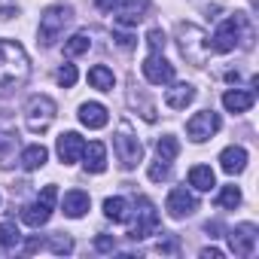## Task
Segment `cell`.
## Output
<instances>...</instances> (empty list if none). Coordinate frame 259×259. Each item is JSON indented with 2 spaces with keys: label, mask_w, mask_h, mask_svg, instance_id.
I'll use <instances>...</instances> for the list:
<instances>
[{
  "label": "cell",
  "mask_w": 259,
  "mask_h": 259,
  "mask_svg": "<svg viewBox=\"0 0 259 259\" xmlns=\"http://www.w3.org/2000/svg\"><path fill=\"white\" fill-rule=\"evenodd\" d=\"M28 73H31V64L25 49L13 40H0V92L22 85Z\"/></svg>",
  "instance_id": "obj_1"
},
{
  "label": "cell",
  "mask_w": 259,
  "mask_h": 259,
  "mask_svg": "<svg viewBox=\"0 0 259 259\" xmlns=\"http://www.w3.org/2000/svg\"><path fill=\"white\" fill-rule=\"evenodd\" d=\"M177 37H180V52L186 55V61L192 64H207V55H210V43H207V34L198 28V25H180L177 28Z\"/></svg>",
  "instance_id": "obj_2"
},
{
  "label": "cell",
  "mask_w": 259,
  "mask_h": 259,
  "mask_svg": "<svg viewBox=\"0 0 259 259\" xmlns=\"http://www.w3.org/2000/svg\"><path fill=\"white\" fill-rule=\"evenodd\" d=\"M73 22V10L70 7H49L43 16H40V43L43 46H52L61 34H64V28Z\"/></svg>",
  "instance_id": "obj_3"
},
{
  "label": "cell",
  "mask_w": 259,
  "mask_h": 259,
  "mask_svg": "<svg viewBox=\"0 0 259 259\" xmlns=\"http://www.w3.org/2000/svg\"><path fill=\"white\" fill-rule=\"evenodd\" d=\"M55 113H58V107H55V101H52V98H46V95H34V98L28 101V113H25L28 132H34V135H43L46 128L52 125Z\"/></svg>",
  "instance_id": "obj_4"
},
{
  "label": "cell",
  "mask_w": 259,
  "mask_h": 259,
  "mask_svg": "<svg viewBox=\"0 0 259 259\" xmlns=\"http://www.w3.org/2000/svg\"><path fill=\"white\" fill-rule=\"evenodd\" d=\"M55 201H58V189H55V183H49V186H43L40 198L22 210V220H25L31 229H40V226H46V223H49V217H52V207H55Z\"/></svg>",
  "instance_id": "obj_5"
},
{
  "label": "cell",
  "mask_w": 259,
  "mask_h": 259,
  "mask_svg": "<svg viewBox=\"0 0 259 259\" xmlns=\"http://www.w3.org/2000/svg\"><path fill=\"white\" fill-rule=\"evenodd\" d=\"M113 150H116V159H119V165L125 171L138 168L141 159H144V147H141V141L132 132H128V125H122V132L113 138Z\"/></svg>",
  "instance_id": "obj_6"
},
{
  "label": "cell",
  "mask_w": 259,
  "mask_h": 259,
  "mask_svg": "<svg viewBox=\"0 0 259 259\" xmlns=\"http://www.w3.org/2000/svg\"><path fill=\"white\" fill-rule=\"evenodd\" d=\"M247 25V19L241 16V13H235L232 19H226L217 31H213V43H210V49L213 52H232L238 43H241V28Z\"/></svg>",
  "instance_id": "obj_7"
},
{
  "label": "cell",
  "mask_w": 259,
  "mask_h": 259,
  "mask_svg": "<svg viewBox=\"0 0 259 259\" xmlns=\"http://www.w3.org/2000/svg\"><path fill=\"white\" fill-rule=\"evenodd\" d=\"M138 217H135V223H132V229H128V238L132 241H141V238H150L156 229H159V213H156V207H153V201L150 198H138Z\"/></svg>",
  "instance_id": "obj_8"
},
{
  "label": "cell",
  "mask_w": 259,
  "mask_h": 259,
  "mask_svg": "<svg viewBox=\"0 0 259 259\" xmlns=\"http://www.w3.org/2000/svg\"><path fill=\"white\" fill-rule=\"evenodd\" d=\"M220 116L213 113V110H201V113H195L189 122H186V135L195 141V144H204L207 138H213L217 132H220Z\"/></svg>",
  "instance_id": "obj_9"
},
{
  "label": "cell",
  "mask_w": 259,
  "mask_h": 259,
  "mask_svg": "<svg viewBox=\"0 0 259 259\" xmlns=\"http://www.w3.org/2000/svg\"><path fill=\"white\" fill-rule=\"evenodd\" d=\"M141 70H144L147 82H153V85H168V82H174V64L165 61L162 52H150V58L141 64Z\"/></svg>",
  "instance_id": "obj_10"
},
{
  "label": "cell",
  "mask_w": 259,
  "mask_h": 259,
  "mask_svg": "<svg viewBox=\"0 0 259 259\" xmlns=\"http://www.w3.org/2000/svg\"><path fill=\"white\" fill-rule=\"evenodd\" d=\"M165 210H168V217L183 220V217H189V213H195V210H198V201H195V195H192L186 186H177V189H171V192H168Z\"/></svg>",
  "instance_id": "obj_11"
},
{
  "label": "cell",
  "mask_w": 259,
  "mask_h": 259,
  "mask_svg": "<svg viewBox=\"0 0 259 259\" xmlns=\"http://www.w3.org/2000/svg\"><path fill=\"white\" fill-rule=\"evenodd\" d=\"M256 241H259V235H256L253 223H241V226H235L229 232V250L235 256H250L256 250Z\"/></svg>",
  "instance_id": "obj_12"
},
{
  "label": "cell",
  "mask_w": 259,
  "mask_h": 259,
  "mask_svg": "<svg viewBox=\"0 0 259 259\" xmlns=\"http://www.w3.org/2000/svg\"><path fill=\"white\" fill-rule=\"evenodd\" d=\"M150 13V0H125L116 13V25L119 28H138Z\"/></svg>",
  "instance_id": "obj_13"
},
{
  "label": "cell",
  "mask_w": 259,
  "mask_h": 259,
  "mask_svg": "<svg viewBox=\"0 0 259 259\" xmlns=\"http://www.w3.org/2000/svg\"><path fill=\"white\" fill-rule=\"evenodd\" d=\"M82 150H85V141H82L76 132H64V135L58 138V159H61L64 165L79 162V159H82Z\"/></svg>",
  "instance_id": "obj_14"
},
{
  "label": "cell",
  "mask_w": 259,
  "mask_h": 259,
  "mask_svg": "<svg viewBox=\"0 0 259 259\" xmlns=\"http://www.w3.org/2000/svg\"><path fill=\"white\" fill-rule=\"evenodd\" d=\"M82 165H85V171L101 174V171L107 168V147H104L101 141L85 144V150H82Z\"/></svg>",
  "instance_id": "obj_15"
},
{
  "label": "cell",
  "mask_w": 259,
  "mask_h": 259,
  "mask_svg": "<svg viewBox=\"0 0 259 259\" xmlns=\"http://www.w3.org/2000/svg\"><path fill=\"white\" fill-rule=\"evenodd\" d=\"M195 98V89L189 82H174L171 89H165V104L171 110H186V104H192Z\"/></svg>",
  "instance_id": "obj_16"
},
{
  "label": "cell",
  "mask_w": 259,
  "mask_h": 259,
  "mask_svg": "<svg viewBox=\"0 0 259 259\" xmlns=\"http://www.w3.org/2000/svg\"><path fill=\"white\" fill-rule=\"evenodd\" d=\"M220 168L226 174H241L247 168V150L244 147H226L220 153Z\"/></svg>",
  "instance_id": "obj_17"
},
{
  "label": "cell",
  "mask_w": 259,
  "mask_h": 259,
  "mask_svg": "<svg viewBox=\"0 0 259 259\" xmlns=\"http://www.w3.org/2000/svg\"><path fill=\"white\" fill-rule=\"evenodd\" d=\"M253 92H247V89H232V92H226L223 95V107L229 110V113H247L250 107H253Z\"/></svg>",
  "instance_id": "obj_18"
},
{
  "label": "cell",
  "mask_w": 259,
  "mask_h": 259,
  "mask_svg": "<svg viewBox=\"0 0 259 259\" xmlns=\"http://www.w3.org/2000/svg\"><path fill=\"white\" fill-rule=\"evenodd\" d=\"M79 122H82L85 128H104V125H107V107L98 104V101L82 104V107H79Z\"/></svg>",
  "instance_id": "obj_19"
},
{
  "label": "cell",
  "mask_w": 259,
  "mask_h": 259,
  "mask_svg": "<svg viewBox=\"0 0 259 259\" xmlns=\"http://www.w3.org/2000/svg\"><path fill=\"white\" fill-rule=\"evenodd\" d=\"M89 204H92V198H89V192H82V189H70V192L64 195V213H67L70 220H79V217L89 210Z\"/></svg>",
  "instance_id": "obj_20"
},
{
  "label": "cell",
  "mask_w": 259,
  "mask_h": 259,
  "mask_svg": "<svg viewBox=\"0 0 259 259\" xmlns=\"http://www.w3.org/2000/svg\"><path fill=\"white\" fill-rule=\"evenodd\" d=\"M46 159H49V150L43 147V144H31V147H25L22 150V168L25 171H37V168H43L46 165Z\"/></svg>",
  "instance_id": "obj_21"
},
{
  "label": "cell",
  "mask_w": 259,
  "mask_h": 259,
  "mask_svg": "<svg viewBox=\"0 0 259 259\" xmlns=\"http://www.w3.org/2000/svg\"><path fill=\"white\" fill-rule=\"evenodd\" d=\"M113 82H116V76H113V70H110V67L95 64V67L89 70V85H92V89H98V92H110V89H113Z\"/></svg>",
  "instance_id": "obj_22"
},
{
  "label": "cell",
  "mask_w": 259,
  "mask_h": 259,
  "mask_svg": "<svg viewBox=\"0 0 259 259\" xmlns=\"http://www.w3.org/2000/svg\"><path fill=\"white\" fill-rule=\"evenodd\" d=\"M189 183H192L198 192H210V189L217 186V177H213V171H210L207 165H195V168L189 171Z\"/></svg>",
  "instance_id": "obj_23"
},
{
  "label": "cell",
  "mask_w": 259,
  "mask_h": 259,
  "mask_svg": "<svg viewBox=\"0 0 259 259\" xmlns=\"http://www.w3.org/2000/svg\"><path fill=\"white\" fill-rule=\"evenodd\" d=\"M104 213H107L113 223H125L128 217H132V207H128L125 198L116 195V198H107V201H104Z\"/></svg>",
  "instance_id": "obj_24"
},
{
  "label": "cell",
  "mask_w": 259,
  "mask_h": 259,
  "mask_svg": "<svg viewBox=\"0 0 259 259\" xmlns=\"http://www.w3.org/2000/svg\"><path fill=\"white\" fill-rule=\"evenodd\" d=\"M156 153H159V162H174V159L180 156V144H177V138H171V135L159 138Z\"/></svg>",
  "instance_id": "obj_25"
},
{
  "label": "cell",
  "mask_w": 259,
  "mask_h": 259,
  "mask_svg": "<svg viewBox=\"0 0 259 259\" xmlns=\"http://www.w3.org/2000/svg\"><path fill=\"white\" fill-rule=\"evenodd\" d=\"M89 46H92L89 34H73V37H70V40L64 43V55H67V58H76V55L89 52Z\"/></svg>",
  "instance_id": "obj_26"
},
{
  "label": "cell",
  "mask_w": 259,
  "mask_h": 259,
  "mask_svg": "<svg viewBox=\"0 0 259 259\" xmlns=\"http://www.w3.org/2000/svg\"><path fill=\"white\" fill-rule=\"evenodd\" d=\"M22 241V232L16 229V223H0V247H19Z\"/></svg>",
  "instance_id": "obj_27"
},
{
  "label": "cell",
  "mask_w": 259,
  "mask_h": 259,
  "mask_svg": "<svg viewBox=\"0 0 259 259\" xmlns=\"http://www.w3.org/2000/svg\"><path fill=\"white\" fill-rule=\"evenodd\" d=\"M217 204H220V207L235 210V207L241 204V189H238V186H223V189H220V195H217Z\"/></svg>",
  "instance_id": "obj_28"
},
{
  "label": "cell",
  "mask_w": 259,
  "mask_h": 259,
  "mask_svg": "<svg viewBox=\"0 0 259 259\" xmlns=\"http://www.w3.org/2000/svg\"><path fill=\"white\" fill-rule=\"evenodd\" d=\"M49 250H52V253H58V256L73 253V241H70L67 235H61V232H58V235H52V238H49Z\"/></svg>",
  "instance_id": "obj_29"
},
{
  "label": "cell",
  "mask_w": 259,
  "mask_h": 259,
  "mask_svg": "<svg viewBox=\"0 0 259 259\" xmlns=\"http://www.w3.org/2000/svg\"><path fill=\"white\" fill-rule=\"evenodd\" d=\"M165 31L162 28H153L150 34H147V46H150V52H165Z\"/></svg>",
  "instance_id": "obj_30"
},
{
  "label": "cell",
  "mask_w": 259,
  "mask_h": 259,
  "mask_svg": "<svg viewBox=\"0 0 259 259\" xmlns=\"http://www.w3.org/2000/svg\"><path fill=\"white\" fill-rule=\"evenodd\" d=\"M76 76H79V73H76V67H73V64H64V67L58 70V85L70 89V85L76 82Z\"/></svg>",
  "instance_id": "obj_31"
},
{
  "label": "cell",
  "mask_w": 259,
  "mask_h": 259,
  "mask_svg": "<svg viewBox=\"0 0 259 259\" xmlns=\"http://www.w3.org/2000/svg\"><path fill=\"white\" fill-rule=\"evenodd\" d=\"M113 40H116L122 49H135V46H138V37H132V34H122V31H113Z\"/></svg>",
  "instance_id": "obj_32"
},
{
  "label": "cell",
  "mask_w": 259,
  "mask_h": 259,
  "mask_svg": "<svg viewBox=\"0 0 259 259\" xmlns=\"http://www.w3.org/2000/svg\"><path fill=\"white\" fill-rule=\"evenodd\" d=\"M168 174H171V171H168V162H165V165H159V162L150 165V180L159 183V180H168Z\"/></svg>",
  "instance_id": "obj_33"
},
{
  "label": "cell",
  "mask_w": 259,
  "mask_h": 259,
  "mask_svg": "<svg viewBox=\"0 0 259 259\" xmlns=\"http://www.w3.org/2000/svg\"><path fill=\"white\" fill-rule=\"evenodd\" d=\"M95 247H98L101 253H110V250H116V241H113L110 235H98V238H95Z\"/></svg>",
  "instance_id": "obj_34"
},
{
  "label": "cell",
  "mask_w": 259,
  "mask_h": 259,
  "mask_svg": "<svg viewBox=\"0 0 259 259\" xmlns=\"http://www.w3.org/2000/svg\"><path fill=\"white\" fill-rule=\"evenodd\" d=\"M159 253H168V256H177V253H180V244H177V238H168V241H159Z\"/></svg>",
  "instance_id": "obj_35"
},
{
  "label": "cell",
  "mask_w": 259,
  "mask_h": 259,
  "mask_svg": "<svg viewBox=\"0 0 259 259\" xmlns=\"http://www.w3.org/2000/svg\"><path fill=\"white\" fill-rule=\"evenodd\" d=\"M95 4H98V10H101V13H113V7L119 4V0H95Z\"/></svg>",
  "instance_id": "obj_36"
},
{
  "label": "cell",
  "mask_w": 259,
  "mask_h": 259,
  "mask_svg": "<svg viewBox=\"0 0 259 259\" xmlns=\"http://www.w3.org/2000/svg\"><path fill=\"white\" fill-rule=\"evenodd\" d=\"M201 259H223V250H217V247H207V250H201Z\"/></svg>",
  "instance_id": "obj_37"
},
{
  "label": "cell",
  "mask_w": 259,
  "mask_h": 259,
  "mask_svg": "<svg viewBox=\"0 0 259 259\" xmlns=\"http://www.w3.org/2000/svg\"><path fill=\"white\" fill-rule=\"evenodd\" d=\"M40 247H43V241H40V238H31V241L25 244V253H34V250H40Z\"/></svg>",
  "instance_id": "obj_38"
},
{
  "label": "cell",
  "mask_w": 259,
  "mask_h": 259,
  "mask_svg": "<svg viewBox=\"0 0 259 259\" xmlns=\"http://www.w3.org/2000/svg\"><path fill=\"white\" fill-rule=\"evenodd\" d=\"M10 16H16V7H10V4H0V19H10Z\"/></svg>",
  "instance_id": "obj_39"
}]
</instances>
